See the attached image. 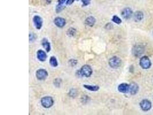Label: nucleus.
Wrapping results in <instances>:
<instances>
[{
	"label": "nucleus",
	"instance_id": "1",
	"mask_svg": "<svg viewBox=\"0 0 153 115\" xmlns=\"http://www.w3.org/2000/svg\"><path fill=\"white\" fill-rule=\"evenodd\" d=\"M79 70L82 76H84L86 78L90 77L93 73V70L91 67L88 65H85L83 66Z\"/></svg>",
	"mask_w": 153,
	"mask_h": 115
},
{
	"label": "nucleus",
	"instance_id": "2",
	"mask_svg": "<svg viewBox=\"0 0 153 115\" xmlns=\"http://www.w3.org/2000/svg\"><path fill=\"white\" fill-rule=\"evenodd\" d=\"M41 104L44 108L48 109L53 105L54 100L51 96H45L41 99Z\"/></svg>",
	"mask_w": 153,
	"mask_h": 115
},
{
	"label": "nucleus",
	"instance_id": "3",
	"mask_svg": "<svg viewBox=\"0 0 153 115\" xmlns=\"http://www.w3.org/2000/svg\"><path fill=\"white\" fill-rule=\"evenodd\" d=\"M109 65L112 69H118L121 66V60L118 56H113L109 59Z\"/></svg>",
	"mask_w": 153,
	"mask_h": 115
},
{
	"label": "nucleus",
	"instance_id": "4",
	"mask_svg": "<svg viewBox=\"0 0 153 115\" xmlns=\"http://www.w3.org/2000/svg\"><path fill=\"white\" fill-rule=\"evenodd\" d=\"M36 76L38 80L44 81L45 80L48 76V73L46 70L44 69H40L36 72Z\"/></svg>",
	"mask_w": 153,
	"mask_h": 115
},
{
	"label": "nucleus",
	"instance_id": "5",
	"mask_svg": "<svg viewBox=\"0 0 153 115\" xmlns=\"http://www.w3.org/2000/svg\"><path fill=\"white\" fill-rule=\"evenodd\" d=\"M139 64H140V66H141L142 68L143 69H149L151 66V60L146 56H144L141 58L140 61H139Z\"/></svg>",
	"mask_w": 153,
	"mask_h": 115
},
{
	"label": "nucleus",
	"instance_id": "6",
	"mask_svg": "<svg viewBox=\"0 0 153 115\" xmlns=\"http://www.w3.org/2000/svg\"><path fill=\"white\" fill-rule=\"evenodd\" d=\"M33 24H34L35 28H36L37 30H41L42 27V24H43V20H42V19L40 16H35L33 18Z\"/></svg>",
	"mask_w": 153,
	"mask_h": 115
},
{
	"label": "nucleus",
	"instance_id": "7",
	"mask_svg": "<svg viewBox=\"0 0 153 115\" xmlns=\"http://www.w3.org/2000/svg\"><path fill=\"white\" fill-rule=\"evenodd\" d=\"M53 22L56 27L58 28H62L66 25V20L64 18L61 17H56L53 20Z\"/></svg>",
	"mask_w": 153,
	"mask_h": 115
},
{
	"label": "nucleus",
	"instance_id": "8",
	"mask_svg": "<svg viewBox=\"0 0 153 115\" xmlns=\"http://www.w3.org/2000/svg\"><path fill=\"white\" fill-rule=\"evenodd\" d=\"M139 105H140V107L142 110H143V111H148L151 108V103L146 99L142 101Z\"/></svg>",
	"mask_w": 153,
	"mask_h": 115
},
{
	"label": "nucleus",
	"instance_id": "9",
	"mask_svg": "<svg viewBox=\"0 0 153 115\" xmlns=\"http://www.w3.org/2000/svg\"><path fill=\"white\" fill-rule=\"evenodd\" d=\"M144 52V47L142 45H136L132 49V53L136 57L141 56Z\"/></svg>",
	"mask_w": 153,
	"mask_h": 115
},
{
	"label": "nucleus",
	"instance_id": "10",
	"mask_svg": "<svg viewBox=\"0 0 153 115\" xmlns=\"http://www.w3.org/2000/svg\"><path fill=\"white\" fill-rule=\"evenodd\" d=\"M121 16H122L125 19H129L131 17L132 15V10L131 8H126L123 9L121 13Z\"/></svg>",
	"mask_w": 153,
	"mask_h": 115
},
{
	"label": "nucleus",
	"instance_id": "11",
	"mask_svg": "<svg viewBox=\"0 0 153 115\" xmlns=\"http://www.w3.org/2000/svg\"><path fill=\"white\" fill-rule=\"evenodd\" d=\"M37 58L39 61L43 62L46 60L47 55L44 51L42 50V49H39L37 52Z\"/></svg>",
	"mask_w": 153,
	"mask_h": 115
},
{
	"label": "nucleus",
	"instance_id": "12",
	"mask_svg": "<svg viewBox=\"0 0 153 115\" xmlns=\"http://www.w3.org/2000/svg\"><path fill=\"white\" fill-rule=\"evenodd\" d=\"M129 87L130 85L126 83H122L119 85L118 87V91L122 93H126L129 92Z\"/></svg>",
	"mask_w": 153,
	"mask_h": 115
},
{
	"label": "nucleus",
	"instance_id": "13",
	"mask_svg": "<svg viewBox=\"0 0 153 115\" xmlns=\"http://www.w3.org/2000/svg\"><path fill=\"white\" fill-rule=\"evenodd\" d=\"M139 91V86L136 83L132 82L130 84L129 87V92L132 95L136 94Z\"/></svg>",
	"mask_w": 153,
	"mask_h": 115
},
{
	"label": "nucleus",
	"instance_id": "14",
	"mask_svg": "<svg viewBox=\"0 0 153 115\" xmlns=\"http://www.w3.org/2000/svg\"><path fill=\"white\" fill-rule=\"evenodd\" d=\"M41 44L44 48L45 49L47 53H49L51 49V43L48 41V40L47 38H44L41 41Z\"/></svg>",
	"mask_w": 153,
	"mask_h": 115
},
{
	"label": "nucleus",
	"instance_id": "15",
	"mask_svg": "<svg viewBox=\"0 0 153 115\" xmlns=\"http://www.w3.org/2000/svg\"><path fill=\"white\" fill-rule=\"evenodd\" d=\"M96 19L93 16H89L85 20L84 23L86 25L92 27L95 24Z\"/></svg>",
	"mask_w": 153,
	"mask_h": 115
},
{
	"label": "nucleus",
	"instance_id": "16",
	"mask_svg": "<svg viewBox=\"0 0 153 115\" xmlns=\"http://www.w3.org/2000/svg\"><path fill=\"white\" fill-rule=\"evenodd\" d=\"M83 87L85 89L91 92H97L100 89L98 85H83Z\"/></svg>",
	"mask_w": 153,
	"mask_h": 115
},
{
	"label": "nucleus",
	"instance_id": "17",
	"mask_svg": "<svg viewBox=\"0 0 153 115\" xmlns=\"http://www.w3.org/2000/svg\"><path fill=\"white\" fill-rule=\"evenodd\" d=\"M134 19L136 22L141 21L143 19V13L141 11H136L134 13Z\"/></svg>",
	"mask_w": 153,
	"mask_h": 115
},
{
	"label": "nucleus",
	"instance_id": "18",
	"mask_svg": "<svg viewBox=\"0 0 153 115\" xmlns=\"http://www.w3.org/2000/svg\"><path fill=\"white\" fill-rule=\"evenodd\" d=\"M49 63L53 67H56L58 66V61L55 56H51L49 59Z\"/></svg>",
	"mask_w": 153,
	"mask_h": 115
},
{
	"label": "nucleus",
	"instance_id": "19",
	"mask_svg": "<svg viewBox=\"0 0 153 115\" xmlns=\"http://www.w3.org/2000/svg\"><path fill=\"white\" fill-rule=\"evenodd\" d=\"M76 34V30L74 28H69L67 31V35L69 37L75 36Z\"/></svg>",
	"mask_w": 153,
	"mask_h": 115
},
{
	"label": "nucleus",
	"instance_id": "20",
	"mask_svg": "<svg viewBox=\"0 0 153 115\" xmlns=\"http://www.w3.org/2000/svg\"><path fill=\"white\" fill-rule=\"evenodd\" d=\"M53 85H55V86L57 87H60L61 86V85H62V80L59 78H55L53 81Z\"/></svg>",
	"mask_w": 153,
	"mask_h": 115
},
{
	"label": "nucleus",
	"instance_id": "21",
	"mask_svg": "<svg viewBox=\"0 0 153 115\" xmlns=\"http://www.w3.org/2000/svg\"><path fill=\"white\" fill-rule=\"evenodd\" d=\"M112 21L117 24H120L121 22V20L116 15L113 16L112 18Z\"/></svg>",
	"mask_w": 153,
	"mask_h": 115
},
{
	"label": "nucleus",
	"instance_id": "22",
	"mask_svg": "<svg viewBox=\"0 0 153 115\" xmlns=\"http://www.w3.org/2000/svg\"><path fill=\"white\" fill-rule=\"evenodd\" d=\"M77 91L75 89H72L69 91L68 93V95L72 98H75L77 96Z\"/></svg>",
	"mask_w": 153,
	"mask_h": 115
},
{
	"label": "nucleus",
	"instance_id": "23",
	"mask_svg": "<svg viewBox=\"0 0 153 115\" xmlns=\"http://www.w3.org/2000/svg\"><path fill=\"white\" fill-rule=\"evenodd\" d=\"M78 60L75 59H71L68 61L69 65H70V66H72V67L75 66L76 65L78 64Z\"/></svg>",
	"mask_w": 153,
	"mask_h": 115
},
{
	"label": "nucleus",
	"instance_id": "24",
	"mask_svg": "<svg viewBox=\"0 0 153 115\" xmlns=\"http://www.w3.org/2000/svg\"><path fill=\"white\" fill-rule=\"evenodd\" d=\"M64 8H65V6H63V5H58H58L56 6V12L57 13L61 12Z\"/></svg>",
	"mask_w": 153,
	"mask_h": 115
},
{
	"label": "nucleus",
	"instance_id": "25",
	"mask_svg": "<svg viewBox=\"0 0 153 115\" xmlns=\"http://www.w3.org/2000/svg\"><path fill=\"white\" fill-rule=\"evenodd\" d=\"M36 35L34 33H29V41L33 42L36 39Z\"/></svg>",
	"mask_w": 153,
	"mask_h": 115
},
{
	"label": "nucleus",
	"instance_id": "26",
	"mask_svg": "<svg viewBox=\"0 0 153 115\" xmlns=\"http://www.w3.org/2000/svg\"><path fill=\"white\" fill-rule=\"evenodd\" d=\"M82 3H83V6H86L89 5V4L91 3V0H82Z\"/></svg>",
	"mask_w": 153,
	"mask_h": 115
},
{
	"label": "nucleus",
	"instance_id": "27",
	"mask_svg": "<svg viewBox=\"0 0 153 115\" xmlns=\"http://www.w3.org/2000/svg\"><path fill=\"white\" fill-rule=\"evenodd\" d=\"M89 100V98L88 96H84L82 98V102L83 103H87Z\"/></svg>",
	"mask_w": 153,
	"mask_h": 115
},
{
	"label": "nucleus",
	"instance_id": "28",
	"mask_svg": "<svg viewBox=\"0 0 153 115\" xmlns=\"http://www.w3.org/2000/svg\"><path fill=\"white\" fill-rule=\"evenodd\" d=\"M74 1H75V0H67L66 4L67 5H71L74 3Z\"/></svg>",
	"mask_w": 153,
	"mask_h": 115
},
{
	"label": "nucleus",
	"instance_id": "29",
	"mask_svg": "<svg viewBox=\"0 0 153 115\" xmlns=\"http://www.w3.org/2000/svg\"><path fill=\"white\" fill-rule=\"evenodd\" d=\"M67 0H58L57 3L58 5H63V4L66 3Z\"/></svg>",
	"mask_w": 153,
	"mask_h": 115
},
{
	"label": "nucleus",
	"instance_id": "30",
	"mask_svg": "<svg viewBox=\"0 0 153 115\" xmlns=\"http://www.w3.org/2000/svg\"><path fill=\"white\" fill-rule=\"evenodd\" d=\"M46 1L48 3H51V0H46Z\"/></svg>",
	"mask_w": 153,
	"mask_h": 115
},
{
	"label": "nucleus",
	"instance_id": "31",
	"mask_svg": "<svg viewBox=\"0 0 153 115\" xmlns=\"http://www.w3.org/2000/svg\"><path fill=\"white\" fill-rule=\"evenodd\" d=\"M76 1H79V0H76Z\"/></svg>",
	"mask_w": 153,
	"mask_h": 115
}]
</instances>
